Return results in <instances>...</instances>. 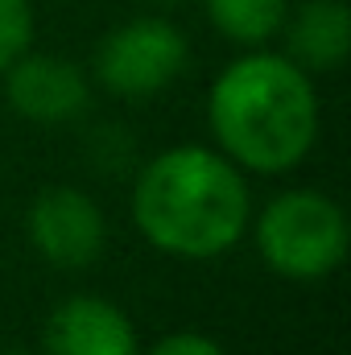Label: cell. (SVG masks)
Segmentation results:
<instances>
[{"label":"cell","instance_id":"1","mask_svg":"<svg viewBox=\"0 0 351 355\" xmlns=\"http://www.w3.org/2000/svg\"><path fill=\"white\" fill-rule=\"evenodd\" d=\"M132 223L166 257L215 261L252 223L248 178L211 145L162 149L132 182Z\"/></svg>","mask_w":351,"mask_h":355},{"label":"cell","instance_id":"2","mask_svg":"<svg viewBox=\"0 0 351 355\" xmlns=\"http://www.w3.org/2000/svg\"><path fill=\"white\" fill-rule=\"evenodd\" d=\"M207 128L228 162L252 174H285L318 141V91L289 54L248 50L207 91Z\"/></svg>","mask_w":351,"mask_h":355},{"label":"cell","instance_id":"3","mask_svg":"<svg viewBox=\"0 0 351 355\" xmlns=\"http://www.w3.org/2000/svg\"><path fill=\"white\" fill-rule=\"evenodd\" d=\"M257 252L285 281H323L348 257V215L331 194L285 190L257 215Z\"/></svg>","mask_w":351,"mask_h":355},{"label":"cell","instance_id":"4","mask_svg":"<svg viewBox=\"0 0 351 355\" xmlns=\"http://www.w3.org/2000/svg\"><path fill=\"white\" fill-rule=\"evenodd\" d=\"M190 62L186 33L166 17H137L116 25L95 50L99 87L124 99H149L166 91Z\"/></svg>","mask_w":351,"mask_h":355},{"label":"cell","instance_id":"5","mask_svg":"<svg viewBox=\"0 0 351 355\" xmlns=\"http://www.w3.org/2000/svg\"><path fill=\"white\" fill-rule=\"evenodd\" d=\"M29 244L37 257L54 268H87L99 261L108 244V223L99 202L87 190L75 186H50L29 207Z\"/></svg>","mask_w":351,"mask_h":355},{"label":"cell","instance_id":"6","mask_svg":"<svg viewBox=\"0 0 351 355\" xmlns=\"http://www.w3.org/2000/svg\"><path fill=\"white\" fill-rule=\"evenodd\" d=\"M4 99L21 120L33 124H71L87 112V75L54 54H21L4 71Z\"/></svg>","mask_w":351,"mask_h":355},{"label":"cell","instance_id":"7","mask_svg":"<svg viewBox=\"0 0 351 355\" xmlns=\"http://www.w3.org/2000/svg\"><path fill=\"white\" fill-rule=\"evenodd\" d=\"M42 355H141V343L137 327L116 302L99 293H75L46 318Z\"/></svg>","mask_w":351,"mask_h":355},{"label":"cell","instance_id":"8","mask_svg":"<svg viewBox=\"0 0 351 355\" xmlns=\"http://www.w3.org/2000/svg\"><path fill=\"white\" fill-rule=\"evenodd\" d=\"M281 29L289 33V58L302 71H335L351 50V12L343 0H306Z\"/></svg>","mask_w":351,"mask_h":355},{"label":"cell","instance_id":"9","mask_svg":"<svg viewBox=\"0 0 351 355\" xmlns=\"http://www.w3.org/2000/svg\"><path fill=\"white\" fill-rule=\"evenodd\" d=\"M211 25L236 46H264L281 33L289 0H203Z\"/></svg>","mask_w":351,"mask_h":355},{"label":"cell","instance_id":"10","mask_svg":"<svg viewBox=\"0 0 351 355\" xmlns=\"http://www.w3.org/2000/svg\"><path fill=\"white\" fill-rule=\"evenodd\" d=\"M33 46V4L29 0H0V75L29 54Z\"/></svg>","mask_w":351,"mask_h":355},{"label":"cell","instance_id":"11","mask_svg":"<svg viewBox=\"0 0 351 355\" xmlns=\"http://www.w3.org/2000/svg\"><path fill=\"white\" fill-rule=\"evenodd\" d=\"M145 355H228V352L211 335H203V331H170V335H162Z\"/></svg>","mask_w":351,"mask_h":355},{"label":"cell","instance_id":"12","mask_svg":"<svg viewBox=\"0 0 351 355\" xmlns=\"http://www.w3.org/2000/svg\"><path fill=\"white\" fill-rule=\"evenodd\" d=\"M4 355H29V352H4Z\"/></svg>","mask_w":351,"mask_h":355},{"label":"cell","instance_id":"13","mask_svg":"<svg viewBox=\"0 0 351 355\" xmlns=\"http://www.w3.org/2000/svg\"><path fill=\"white\" fill-rule=\"evenodd\" d=\"M157 4H174V0H157Z\"/></svg>","mask_w":351,"mask_h":355}]
</instances>
